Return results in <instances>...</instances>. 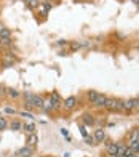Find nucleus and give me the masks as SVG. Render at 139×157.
<instances>
[{"label": "nucleus", "mask_w": 139, "mask_h": 157, "mask_svg": "<svg viewBox=\"0 0 139 157\" xmlns=\"http://www.w3.org/2000/svg\"><path fill=\"white\" fill-rule=\"evenodd\" d=\"M106 101H107V96L106 95H102V93H99L98 95V98L93 101V108L94 109H104V106H106Z\"/></svg>", "instance_id": "9d476101"}, {"label": "nucleus", "mask_w": 139, "mask_h": 157, "mask_svg": "<svg viewBox=\"0 0 139 157\" xmlns=\"http://www.w3.org/2000/svg\"><path fill=\"white\" fill-rule=\"evenodd\" d=\"M83 140H85V143H86V144H90V146H94V144H96V143H94V138H93V135H88V136H85Z\"/></svg>", "instance_id": "b1692460"}, {"label": "nucleus", "mask_w": 139, "mask_h": 157, "mask_svg": "<svg viewBox=\"0 0 139 157\" xmlns=\"http://www.w3.org/2000/svg\"><path fill=\"white\" fill-rule=\"evenodd\" d=\"M122 112H125V114H131V112H134V101H133V98L123 99Z\"/></svg>", "instance_id": "6e6552de"}, {"label": "nucleus", "mask_w": 139, "mask_h": 157, "mask_svg": "<svg viewBox=\"0 0 139 157\" xmlns=\"http://www.w3.org/2000/svg\"><path fill=\"white\" fill-rule=\"evenodd\" d=\"M21 96H23V101H24V109L32 111L34 109V93L24 91V93H21Z\"/></svg>", "instance_id": "39448f33"}, {"label": "nucleus", "mask_w": 139, "mask_h": 157, "mask_svg": "<svg viewBox=\"0 0 139 157\" xmlns=\"http://www.w3.org/2000/svg\"><path fill=\"white\" fill-rule=\"evenodd\" d=\"M43 99H45V96L34 93V109L35 111H43Z\"/></svg>", "instance_id": "9b49d317"}, {"label": "nucleus", "mask_w": 139, "mask_h": 157, "mask_svg": "<svg viewBox=\"0 0 139 157\" xmlns=\"http://www.w3.org/2000/svg\"><path fill=\"white\" fill-rule=\"evenodd\" d=\"M23 130L29 135V133H35V124H32V122H29V124H23Z\"/></svg>", "instance_id": "6ab92c4d"}, {"label": "nucleus", "mask_w": 139, "mask_h": 157, "mask_svg": "<svg viewBox=\"0 0 139 157\" xmlns=\"http://www.w3.org/2000/svg\"><path fill=\"white\" fill-rule=\"evenodd\" d=\"M93 138H94V143H96V144H99V143H104V141L107 140L106 130H104L102 127L96 128V130H94V135H93Z\"/></svg>", "instance_id": "0eeeda50"}, {"label": "nucleus", "mask_w": 139, "mask_h": 157, "mask_svg": "<svg viewBox=\"0 0 139 157\" xmlns=\"http://www.w3.org/2000/svg\"><path fill=\"white\" fill-rule=\"evenodd\" d=\"M61 135H62V136H66L67 140H71V136H69V132L66 130V128H61Z\"/></svg>", "instance_id": "7c9ffc66"}, {"label": "nucleus", "mask_w": 139, "mask_h": 157, "mask_svg": "<svg viewBox=\"0 0 139 157\" xmlns=\"http://www.w3.org/2000/svg\"><path fill=\"white\" fill-rule=\"evenodd\" d=\"M6 96L10 99H18V98H21V93L15 88H6Z\"/></svg>", "instance_id": "a211bd4d"}, {"label": "nucleus", "mask_w": 139, "mask_h": 157, "mask_svg": "<svg viewBox=\"0 0 139 157\" xmlns=\"http://www.w3.org/2000/svg\"><path fill=\"white\" fill-rule=\"evenodd\" d=\"M98 95H99V91H96V90H90L88 93H86V99L93 104V101H94L96 98H98Z\"/></svg>", "instance_id": "412c9836"}, {"label": "nucleus", "mask_w": 139, "mask_h": 157, "mask_svg": "<svg viewBox=\"0 0 139 157\" xmlns=\"http://www.w3.org/2000/svg\"><path fill=\"white\" fill-rule=\"evenodd\" d=\"M131 141H139V128H131L126 135V143H131Z\"/></svg>", "instance_id": "f8f14e48"}, {"label": "nucleus", "mask_w": 139, "mask_h": 157, "mask_svg": "<svg viewBox=\"0 0 139 157\" xmlns=\"http://www.w3.org/2000/svg\"><path fill=\"white\" fill-rule=\"evenodd\" d=\"M3 112L6 114V116H15V114H16V109H15V108H10V106H8V108L3 109Z\"/></svg>", "instance_id": "393cba45"}, {"label": "nucleus", "mask_w": 139, "mask_h": 157, "mask_svg": "<svg viewBox=\"0 0 139 157\" xmlns=\"http://www.w3.org/2000/svg\"><path fill=\"white\" fill-rule=\"evenodd\" d=\"M117 143H119V147H117V155L115 157H123L125 152H126V149H128V146H126L125 141H117Z\"/></svg>", "instance_id": "dca6fc26"}, {"label": "nucleus", "mask_w": 139, "mask_h": 157, "mask_svg": "<svg viewBox=\"0 0 139 157\" xmlns=\"http://www.w3.org/2000/svg\"><path fill=\"white\" fill-rule=\"evenodd\" d=\"M34 152H35V147H31V146H23L19 147L18 151L15 152V157H32Z\"/></svg>", "instance_id": "423d86ee"}, {"label": "nucleus", "mask_w": 139, "mask_h": 157, "mask_svg": "<svg viewBox=\"0 0 139 157\" xmlns=\"http://www.w3.org/2000/svg\"><path fill=\"white\" fill-rule=\"evenodd\" d=\"M71 48H72V50H79V48H80V44H79V42H72Z\"/></svg>", "instance_id": "2f4dec72"}, {"label": "nucleus", "mask_w": 139, "mask_h": 157, "mask_svg": "<svg viewBox=\"0 0 139 157\" xmlns=\"http://www.w3.org/2000/svg\"><path fill=\"white\" fill-rule=\"evenodd\" d=\"M82 124L85 125V127H91V125L96 124V117L93 116L91 112H85V114L82 116Z\"/></svg>", "instance_id": "1a4fd4ad"}, {"label": "nucleus", "mask_w": 139, "mask_h": 157, "mask_svg": "<svg viewBox=\"0 0 139 157\" xmlns=\"http://www.w3.org/2000/svg\"><path fill=\"white\" fill-rule=\"evenodd\" d=\"M38 157H48V155H38Z\"/></svg>", "instance_id": "f704fd0d"}, {"label": "nucleus", "mask_w": 139, "mask_h": 157, "mask_svg": "<svg viewBox=\"0 0 139 157\" xmlns=\"http://www.w3.org/2000/svg\"><path fill=\"white\" fill-rule=\"evenodd\" d=\"M8 127H10V130H13V132H18V130H23V122H21L19 119H13L11 122L8 124Z\"/></svg>", "instance_id": "2eb2a0df"}, {"label": "nucleus", "mask_w": 139, "mask_h": 157, "mask_svg": "<svg viewBox=\"0 0 139 157\" xmlns=\"http://www.w3.org/2000/svg\"><path fill=\"white\" fill-rule=\"evenodd\" d=\"M122 104H123V99L120 98H109L107 96V101L104 109L109 111V112H122Z\"/></svg>", "instance_id": "f257e3e1"}, {"label": "nucleus", "mask_w": 139, "mask_h": 157, "mask_svg": "<svg viewBox=\"0 0 139 157\" xmlns=\"http://www.w3.org/2000/svg\"><path fill=\"white\" fill-rule=\"evenodd\" d=\"M123 157H137V154H134V152H133V151H131V149L128 147V149H126V152H125V155H123Z\"/></svg>", "instance_id": "c85d7f7f"}, {"label": "nucleus", "mask_w": 139, "mask_h": 157, "mask_svg": "<svg viewBox=\"0 0 139 157\" xmlns=\"http://www.w3.org/2000/svg\"><path fill=\"white\" fill-rule=\"evenodd\" d=\"M16 61H18V58L10 52V50H6V52L3 53V56H2V64H3L5 67H11Z\"/></svg>", "instance_id": "7ed1b4c3"}, {"label": "nucleus", "mask_w": 139, "mask_h": 157, "mask_svg": "<svg viewBox=\"0 0 139 157\" xmlns=\"http://www.w3.org/2000/svg\"><path fill=\"white\" fill-rule=\"evenodd\" d=\"M77 98L75 96H67L64 101H62V108H64V111H67V112H72L75 108H77Z\"/></svg>", "instance_id": "20e7f679"}, {"label": "nucleus", "mask_w": 139, "mask_h": 157, "mask_svg": "<svg viewBox=\"0 0 139 157\" xmlns=\"http://www.w3.org/2000/svg\"><path fill=\"white\" fill-rule=\"evenodd\" d=\"M19 116H21V117H27V119H34V114L29 112V111H26V109H24L23 112H19Z\"/></svg>", "instance_id": "a878e982"}, {"label": "nucleus", "mask_w": 139, "mask_h": 157, "mask_svg": "<svg viewBox=\"0 0 139 157\" xmlns=\"http://www.w3.org/2000/svg\"><path fill=\"white\" fill-rule=\"evenodd\" d=\"M126 146L133 151L134 154L139 155V141H131V143H126Z\"/></svg>", "instance_id": "aec40b11"}, {"label": "nucleus", "mask_w": 139, "mask_h": 157, "mask_svg": "<svg viewBox=\"0 0 139 157\" xmlns=\"http://www.w3.org/2000/svg\"><path fill=\"white\" fill-rule=\"evenodd\" d=\"M104 146H106V154L109 157H115L117 155V147H119V143H117V141L106 140V141H104Z\"/></svg>", "instance_id": "f03ea898"}, {"label": "nucleus", "mask_w": 139, "mask_h": 157, "mask_svg": "<svg viewBox=\"0 0 139 157\" xmlns=\"http://www.w3.org/2000/svg\"><path fill=\"white\" fill-rule=\"evenodd\" d=\"M0 39H11V31L3 27V29L0 31Z\"/></svg>", "instance_id": "4be33fe9"}, {"label": "nucleus", "mask_w": 139, "mask_h": 157, "mask_svg": "<svg viewBox=\"0 0 139 157\" xmlns=\"http://www.w3.org/2000/svg\"><path fill=\"white\" fill-rule=\"evenodd\" d=\"M86 128H88V127H85V125H83V124L80 125V133H82V136H83V138H85V136H88V135H90V133H88V130H86Z\"/></svg>", "instance_id": "bb28decb"}, {"label": "nucleus", "mask_w": 139, "mask_h": 157, "mask_svg": "<svg viewBox=\"0 0 139 157\" xmlns=\"http://www.w3.org/2000/svg\"><path fill=\"white\" fill-rule=\"evenodd\" d=\"M43 112H46V114L54 112V106H53V101L50 99V96H46L43 99Z\"/></svg>", "instance_id": "4468645a"}, {"label": "nucleus", "mask_w": 139, "mask_h": 157, "mask_svg": "<svg viewBox=\"0 0 139 157\" xmlns=\"http://www.w3.org/2000/svg\"><path fill=\"white\" fill-rule=\"evenodd\" d=\"M131 2H133L134 5H139V0H131Z\"/></svg>", "instance_id": "473e14b6"}, {"label": "nucleus", "mask_w": 139, "mask_h": 157, "mask_svg": "<svg viewBox=\"0 0 139 157\" xmlns=\"http://www.w3.org/2000/svg\"><path fill=\"white\" fill-rule=\"evenodd\" d=\"M13 47V37L11 39H0V48L2 50H10Z\"/></svg>", "instance_id": "f3484780"}, {"label": "nucleus", "mask_w": 139, "mask_h": 157, "mask_svg": "<svg viewBox=\"0 0 139 157\" xmlns=\"http://www.w3.org/2000/svg\"><path fill=\"white\" fill-rule=\"evenodd\" d=\"M0 117H2V111H0Z\"/></svg>", "instance_id": "c9c22d12"}, {"label": "nucleus", "mask_w": 139, "mask_h": 157, "mask_svg": "<svg viewBox=\"0 0 139 157\" xmlns=\"http://www.w3.org/2000/svg\"><path fill=\"white\" fill-rule=\"evenodd\" d=\"M3 27H5V26H3L2 23H0V31H2V29H3Z\"/></svg>", "instance_id": "72a5a7b5"}, {"label": "nucleus", "mask_w": 139, "mask_h": 157, "mask_svg": "<svg viewBox=\"0 0 139 157\" xmlns=\"http://www.w3.org/2000/svg\"><path fill=\"white\" fill-rule=\"evenodd\" d=\"M37 143H38V135L37 133H29V135H27V138H26V144L27 146L35 147Z\"/></svg>", "instance_id": "ddd939ff"}, {"label": "nucleus", "mask_w": 139, "mask_h": 157, "mask_svg": "<svg viewBox=\"0 0 139 157\" xmlns=\"http://www.w3.org/2000/svg\"><path fill=\"white\" fill-rule=\"evenodd\" d=\"M133 101H134V112H139V96L133 98Z\"/></svg>", "instance_id": "c756f323"}, {"label": "nucleus", "mask_w": 139, "mask_h": 157, "mask_svg": "<svg viewBox=\"0 0 139 157\" xmlns=\"http://www.w3.org/2000/svg\"><path fill=\"white\" fill-rule=\"evenodd\" d=\"M6 128H8V120H6V117H0V132L6 130Z\"/></svg>", "instance_id": "5701e85b"}, {"label": "nucleus", "mask_w": 139, "mask_h": 157, "mask_svg": "<svg viewBox=\"0 0 139 157\" xmlns=\"http://www.w3.org/2000/svg\"><path fill=\"white\" fill-rule=\"evenodd\" d=\"M5 96H6V87L0 85V98H5Z\"/></svg>", "instance_id": "cd10ccee"}]
</instances>
